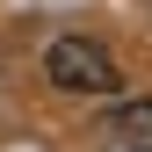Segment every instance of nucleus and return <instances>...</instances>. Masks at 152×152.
<instances>
[{
  "mask_svg": "<svg viewBox=\"0 0 152 152\" xmlns=\"http://www.w3.org/2000/svg\"><path fill=\"white\" fill-rule=\"evenodd\" d=\"M44 80L58 94H116L123 87V65L109 58V44H94V36H58V44L44 51Z\"/></svg>",
  "mask_w": 152,
  "mask_h": 152,
  "instance_id": "nucleus-1",
  "label": "nucleus"
},
{
  "mask_svg": "<svg viewBox=\"0 0 152 152\" xmlns=\"http://www.w3.org/2000/svg\"><path fill=\"white\" fill-rule=\"evenodd\" d=\"M102 152H152V94L145 102H123L102 123Z\"/></svg>",
  "mask_w": 152,
  "mask_h": 152,
  "instance_id": "nucleus-2",
  "label": "nucleus"
}]
</instances>
